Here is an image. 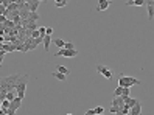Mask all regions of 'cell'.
<instances>
[{
    "instance_id": "6da1fadb",
    "label": "cell",
    "mask_w": 154,
    "mask_h": 115,
    "mask_svg": "<svg viewBox=\"0 0 154 115\" xmlns=\"http://www.w3.org/2000/svg\"><path fill=\"white\" fill-rule=\"evenodd\" d=\"M142 81L137 78H132V76H126L125 73L118 75V86L123 87H132V86H140Z\"/></svg>"
},
{
    "instance_id": "7a4b0ae2",
    "label": "cell",
    "mask_w": 154,
    "mask_h": 115,
    "mask_svg": "<svg viewBox=\"0 0 154 115\" xmlns=\"http://www.w3.org/2000/svg\"><path fill=\"white\" fill-rule=\"evenodd\" d=\"M28 79H30L28 75H22L20 78H19V81H17V87H16L17 97H20L22 99L25 98V89H26V83H28Z\"/></svg>"
},
{
    "instance_id": "3957f363",
    "label": "cell",
    "mask_w": 154,
    "mask_h": 115,
    "mask_svg": "<svg viewBox=\"0 0 154 115\" xmlns=\"http://www.w3.org/2000/svg\"><path fill=\"white\" fill-rule=\"evenodd\" d=\"M20 76L22 75H19V73L5 76V78H2V84H0V87H5V86H16L17 87V81H19V78H20Z\"/></svg>"
},
{
    "instance_id": "277c9868",
    "label": "cell",
    "mask_w": 154,
    "mask_h": 115,
    "mask_svg": "<svg viewBox=\"0 0 154 115\" xmlns=\"http://www.w3.org/2000/svg\"><path fill=\"white\" fill-rule=\"evenodd\" d=\"M78 55H79V51L76 48H73V50L59 48V50H58V53H56V56H64V57H75V56H78Z\"/></svg>"
},
{
    "instance_id": "5b68a950",
    "label": "cell",
    "mask_w": 154,
    "mask_h": 115,
    "mask_svg": "<svg viewBox=\"0 0 154 115\" xmlns=\"http://www.w3.org/2000/svg\"><path fill=\"white\" fill-rule=\"evenodd\" d=\"M95 70H97L100 75L104 76L106 79H111V78H112V72H111V68L106 67V66H103V64H98V66L95 67Z\"/></svg>"
},
{
    "instance_id": "8992f818",
    "label": "cell",
    "mask_w": 154,
    "mask_h": 115,
    "mask_svg": "<svg viewBox=\"0 0 154 115\" xmlns=\"http://www.w3.org/2000/svg\"><path fill=\"white\" fill-rule=\"evenodd\" d=\"M20 104H22V98L20 97H16L11 101V106H9V115H14L16 114V110L20 107Z\"/></svg>"
},
{
    "instance_id": "52a82bcc",
    "label": "cell",
    "mask_w": 154,
    "mask_h": 115,
    "mask_svg": "<svg viewBox=\"0 0 154 115\" xmlns=\"http://www.w3.org/2000/svg\"><path fill=\"white\" fill-rule=\"evenodd\" d=\"M109 5H112L111 0H98L97 6H95V11H106L109 8Z\"/></svg>"
},
{
    "instance_id": "ba28073f",
    "label": "cell",
    "mask_w": 154,
    "mask_h": 115,
    "mask_svg": "<svg viewBox=\"0 0 154 115\" xmlns=\"http://www.w3.org/2000/svg\"><path fill=\"white\" fill-rule=\"evenodd\" d=\"M123 97H125V104L128 106L129 109H131V107H132L134 104H137V103H138V99H136V98H131L129 95H123Z\"/></svg>"
},
{
    "instance_id": "9c48e42d",
    "label": "cell",
    "mask_w": 154,
    "mask_h": 115,
    "mask_svg": "<svg viewBox=\"0 0 154 115\" xmlns=\"http://www.w3.org/2000/svg\"><path fill=\"white\" fill-rule=\"evenodd\" d=\"M52 34H47V36L44 37V42H42V44H44V50H45V53L48 51L50 50V44H52Z\"/></svg>"
},
{
    "instance_id": "30bf717a",
    "label": "cell",
    "mask_w": 154,
    "mask_h": 115,
    "mask_svg": "<svg viewBox=\"0 0 154 115\" xmlns=\"http://www.w3.org/2000/svg\"><path fill=\"white\" fill-rule=\"evenodd\" d=\"M142 112V104H140V101H138L137 103V104H134L132 107H131V115H138V114H140Z\"/></svg>"
},
{
    "instance_id": "8fae6325",
    "label": "cell",
    "mask_w": 154,
    "mask_h": 115,
    "mask_svg": "<svg viewBox=\"0 0 154 115\" xmlns=\"http://www.w3.org/2000/svg\"><path fill=\"white\" fill-rule=\"evenodd\" d=\"M2 50H5V51H16V50H17V44H8V45H6L5 44V42H3V44H2Z\"/></svg>"
},
{
    "instance_id": "7c38bea8",
    "label": "cell",
    "mask_w": 154,
    "mask_h": 115,
    "mask_svg": "<svg viewBox=\"0 0 154 115\" xmlns=\"http://www.w3.org/2000/svg\"><path fill=\"white\" fill-rule=\"evenodd\" d=\"M41 19V16L37 14V11H30V14H28V19L26 20H31V22H37Z\"/></svg>"
},
{
    "instance_id": "4fadbf2b",
    "label": "cell",
    "mask_w": 154,
    "mask_h": 115,
    "mask_svg": "<svg viewBox=\"0 0 154 115\" xmlns=\"http://www.w3.org/2000/svg\"><path fill=\"white\" fill-rule=\"evenodd\" d=\"M52 75L55 76L56 79H59V81H65V79H67V75H65V73H61V72H58V70H55Z\"/></svg>"
},
{
    "instance_id": "5bb4252c",
    "label": "cell",
    "mask_w": 154,
    "mask_h": 115,
    "mask_svg": "<svg viewBox=\"0 0 154 115\" xmlns=\"http://www.w3.org/2000/svg\"><path fill=\"white\" fill-rule=\"evenodd\" d=\"M146 9H148V19L153 20L154 19V5H146Z\"/></svg>"
},
{
    "instance_id": "9a60e30c",
    "label": "cell",
    "mask_w": 154,
    "mask_h": 115,
    "mask_svg": "<svg viewBox=\"0 0 154 115\" xmlns=\"http://www.w3.org/2000/svg\"><path fill=\"white\" fill-rule=\"evenodd\" d=\"M53 44H55L58 48H64V47H65V41L58 39V37H56V39H53Z\"/></svg>"
},
{
    "instance_id": "2e32d148",
    "label": "cell",
    "mask_w": 154,
    "mask_h": 115,
    "mask_svg": "<svg viewBox=\"0 0 154 115\" xmlns=\"http://www.w3.org/2000/svg\"><path fill=\"white\" fill-rule=\"evenodd\" d=\"M56 70L58 72H61V73H65V75H70V68H67V67H64V66H56Z\"/></svg>"
},
{
    "instance_id": "e0dca14e",
    "label": "cell",
    "mask_w": 154,
    "mask_h": 115,
    "mask_svg": "<svg viewBox=\"0 0 154 115\" xmlns=\"http://www.w3.org/2000/svg\"><path fill=\"white\" fill-rule=\"evenodd\" d=\"M69 0H55V5L58 8H64V6H67Z\"/></svg>"
},
{
    "instance_id": "ac0fdd59",
    "label": "cell",
    "mask_w": 154,
    "mask_h": 115,
    "mask_svg": "<svg viewBox=\"0 0 154 115\" xmlns=\"http://www.w3.org/2000/svg\"><path fill=\"white\" fill-rule=\"evenodd\" d=\"M123 90H125V87H123V86H118L117 89L114 90V97H120V95H123Z\"/></svg>"
},
{
    "instance_id": "d6986e66",
    "label": "cell",
    "mask_w": 154,
    "mask_h": 115,
    "mask_svg": "<svg viewBox=\"0 0 154 115\" xmlns=\"http://www.w3.org/2000/svg\"><path fill=\"white\" fill-rule=\"evenodd\" d=\"M109 112H111V114H118V115H120V107L111 106V107H109Z\"/></svg>"
},
{
    "instance_id": "ffe728a7",
    "label": "cell",
    "mask_w": 154,
    "mask_h": 115,
    "mask_svg": "<svg viewBox=\"0 0 154 115\" xmlns=\"http://www.w3.org/2000/svg\"><path fill=\"white\" fill-rule=\"evenodd\" d=\"M95 114H97V115H101V114H104V107H101V106L95 107Z\"/></svg>"
},
{
    "instance_id": "44dd1931",
    "label": "cell",
    "mask_w": 154,
    "mask_h": 115,
    "mask_svg": "<svg viewBox=\"0 0 154 115\" xmlns=\"http://www.w3.org/2000/svg\"><path fill=\"white\" fill-rule=\"evenodd\" d=\"M39 36H41L39 28H36V30H33V31H31V37H39Z\"/></svg>"
},
{
    "instance_id": "7402d4cb",
    "label": "cell",
    "mask_w": 154,
    "mask_h": 115,
    "mask_svg": "<svg viewBox=\"0 0 154 115\" xmlns=\"http://www.w3.org/2000/svg\"><path fill=\"white\" fill-rule=\"evenodd\" d=\"M64 48L73 50V48H75V44H73V42H65V47H64Z\"/></svg>"
},
{
    "instance_id": "603a6c76",
    "label": "cell",
    "mask_w": 154,
    "mask_h": 115,
    "mask_svg": "<svg viewBox=\"0 0 154 115\" xmlns=\"http://www.w3.org/2000/svg\"><path fill=\"white\" fill-rule=\"evenodd\" d=\"M136 0H126V6H134Z\"/></svg>"
},
{
    "instance_id": "cb8c5ba5",
    "label": "cell",
    "mask_w": 154,
    "mask_h": 115,
    "mask_svg": "<svg viewBox=\"0 0 154 115\" xmlns=\"http://www.w3.org/2000/svg\"><path fill=\"white\" fill-rule=\"evenodd\" d=\"M86 114H87V115H97V114H95V109H89V110H86Z\"/></svg>"
},
{
    "instance_id": "d4e9b609",
    "label": "cell",
    "mask_w": 154,
    "mask_h": 115,
    "mask_svg": "<svg viewBox=\"0 0 154 115\" xmlns=\"http://www.w3.org/2000/svg\"><path fill=\"white\" fill-rule=\"evenodd\" d=\"M129 89H131V87H125V90H123V95H129Z\"/></svg>"
},
{
    "instance_id": "484cf974",
    "label": "cell",
    "mask_w": 154,
    "mask_h": 115,
    "mask_svg": "<svg viewBox=\"0 0 154 115\" xmlns=\"http://www.w3.org/2000/svg\"><path fill=\"white\" fill-rule=\"evenodd\" d=\"M53 33V28L52 26H47V34H52Z\"/></svg>"
}]
</instances>
